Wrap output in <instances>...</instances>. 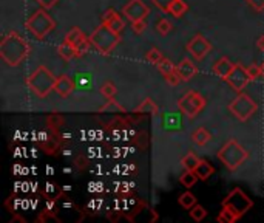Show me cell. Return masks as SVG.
Here are the masks:
<instances>
[{
  "mask_svg": "<svg viewBox=\"0 0 264 223\" xmlns=\"http://www.w3.org/2000/svg\"><path fill=\"white\" fill-rule=\"evenodd\" d=\"M30 55V43L19 33L10 31L0 42V58L10 67H17Z\"/></svg>",
  "mask_w": 264,
  "mask_h": 223,
  "instance_id": "cell-1",
  "label": "cell"
},
{
  "mask_svg": "<svg viewBox=\"0 0 264 223\" xmlns=\"http://www.w3.org/2000/svg\"><path fill=\"white\" fill-rule=\"evenodd\" d=\"M56 81L57 78H54L47 67L40 65L26 78V85H28V88L34 95H38L39 98H45L51 90H54Z\"/></svg>",
  "mask_w": 264,
  "mask_h": 223,
  "instance_id": "cell-2",
  "label": "cell"
},
{
  "mask_svg": "<svg viewBox=\"0 0 264 223\" xmlns=\"http://www.w3.org/2000/svg\"><path fill=\"white\" fill-rule=\"evenodd\" d=\"M218 158L226 164L227 169L235 171L247 160V150H245L238 141L229 140L226 144L218 150Z\"/></svg>",
  "mask_w": 264,
  "mask_h": 223,
  "instance_id": "cell-3",
  "label": "cell"
},
{
  "mask_svg": "<svg viewBox=\"0 0 264 223\" xmlns=\"http://www.w3.org/2000/svg\"><path fill=\"white\" fill-rule=\"evenodd\" d=\"M88 39L96 50L101 51L102 55H108L117 45V42H119V34L114 33L108 25L102 23L90 34Z\"/></svg>",
  "mask_w": 264,
  "mask_h": 223,
  "instance_id": "cell-4",
  "label": "cell"
},
{
  "mask_svg": "<svg viewBox=\"0 0 264 223\" xmlns=\"http://www.w3.org/2000/svg\"><path fill=\"white\" fill-rule=\"evenodd\" d=\"M25 26L28 28V31L38 39H43L45 36L50 34L54 26H56V22H54L53 17L45 11V10H38L28 20H26Z\"/></svg>",
  "mask_w": 264,
  "mask_h": 223,
  "instance_id": "cell-5",
  "label": "cell"
},
{
  "mask_svg": "<svg viewBox=\"0 0 264 223\" xmlns=\"http://www.w3.org/2000/svg\"><path fill=\"white\" fill-rule=\"evenodd\" d=\"M223 206L227 208V209H230L240 219L253 206V202H252V199L244 191H241L240 188H235L223 200Z\"/></svg>",
  "mask_w": 264,
  "mask_h": 223,
  "instance_id": "cell-6",
  "label": "cell"
},
{
  "mask_svg": "<svg viewBox=\"0 0 264 223\" xmlns=\"http://www.w3.org/2000/svg\"><path fill=\"white\" fill-rule=\"evenodd\" d=\"M204 107H206V98L193 90L187 92L178 101V109L189 118H193L198 113H201Z\"/></svg>",
  "mask_w": 264,
  "mask_h": 223,
  "instance_id": "cell-7",
  "label": "cell"
},
{
  "mask_svg": "<svg viewBox=\"0 0 264 223\" xmlns=\"http://www.w3.org/2000/svg\"><path fill=\"white\" fill-rule=\"evenodd\" d=\"M229 110L240 121H247L252 115L257 112V104H255V101L249 95L240 92V95L229 104Z\"/></svg>",
  "mask_w": 264,
  "mask_h": 223,
  "instance_id": "cell-8",
  "label": "cell"
},
{
  "mask_svg": "<svg viewBox=\"0 0 264 223\" xmlns=\"http://www.w3.org/2000/svg\"><path fill=\"white\" fill-rule=\"evenodd\" d=\"M226 82L229 84L235 92H243V88L250 82V78L247 73V68H244L240 64H235L230 75L226 78Z\"/></svg>",
  "mask_w": 264,
  "mask_h": 223,
  "instance_id": "cell-9",
  "label": "cell"
},
{
  "mask_svg": "<svg viewBox=\"0 0 264 223\" xmlns=\"http://www.w3.org/2000/svg\"><path fill=\"white\" fill-rule=\"evenodd\" d=\"M212 50L210 42H208L203 34H196L195 38L190 39V42L187 43V51L192 55L196 61L204 59L208 53Z\"/></svg>",
  "mask_w": 264,
  "mask_h": 223,
  "instance_id": "cell-10",
  "label": "cell"
},
{
  "mask_svg": "<svg viewBox=\"0 0 264 223\" xmlns=\"http://www.w3.org/2000/svg\"><path fill=\"white\" fill-rule=\"evenodd\" d=\"M122 13L129 20L136 22V20H144L145 17L150 14V8L145 5L142 0H130V2L122 8Z\"/></svg>",
  "mask_w": 264,
  "mask_h": 223,
  "instance_id": "cell-11",
  "label": "cell"
},
{
  "mask_svg": "<svg viewBox=\"0 0 264 223\" xmlns=\"http://www.w3.org/2000/svg\"><path fill=\"white\" fill-rule=\"evenodd\" d=\"M176 71L183 81H190V79L198 73V68L190 59H184L176 65Z\"/></svg>",
  "mask_w": 264,
  "mask_h": 223,
  "instance_id": "cell-12",
  "label": "cell"
},
{
  "mask_svg": "<svg viewBox=\"0 0 264 223\" xmlns=\"http://www.w3.org/2000/svg\"><path fill=\"white\" fill-rule=\"evenodd\" d=\"M233 67H235L233 62H232L229 58L224 56V58H220V59H218L215 64H213V73L226 81V78L230 75V71L233 70Z\"/></svg>",
  "mask_w": 264,
  "mask_h": 223,
  "instance_id": "cell-13",
  "label": "cell"
},
{
  "mask_svg": "<svg viewBox=\"0 0 264 223\" xmlns=\"http://www.w3.org/2000/svg\"><path fill=\"white\" fill-rule=\"evenodd\" d=\"M54 90L56 93L62 98H67L70 96V93L75 90V84H73L71 79L67 75H62L60 78H57L56 85H54Z\"/></svg>",
  "mask_w": 264,
  "mask_h": 223,
  "instance_id": "cell-14",
  "label": "cell"
},
{
  "mask_svg": "<svg viewBox=\"0 0 264 223\" xmlns=\"http://www.w3.org/2000/svg\"><path fill=\"white\" fill-rule=\"evenodd\" d=\"M213 172H215L213 166L208 162H206V160H201V163H199L198 167L195 169V174L198 177V180H203V182L207 180V178H210L213 175Z\"/></svg>",
  "mask_w": 264,
  "mask_h": 223,
  "instance_id": "cell-15",
  "label": "cell"
},
{
  "mask_svg": "<svg viewBox=\"0 0 264 223\" xmlns=\"http://www.w3.org/2000/svg\"><path fill=\"white\" fill-rule=\"evenodd\" d=\"M59 55L65 61H71L73 58H77V50H76V47H73L71 43L63 41V43L59 45Z\"/></svg>",
  "mask_w": 264,
  "mask_h": 223,
  "instance_id": "cell-16",
  "label": "cell"
},
{
  "mask_svg": "<svg viewBox=\"0 0 264 223\" xmlns=\"http://www.w3.org/2000/svg\"><path fill=\"white\" fill-rule=\"evenodd\" d=\"M87 38L84 36V33H82L79 28H73V30H70L68 33H67V36H65V42H68V43H71L73 47H77L79 43L82 42V41H85Z\"/></svg>",
  "mask_w": 264,
  "mask_h": 223,
  "instance_id": "cell-17",
  "label": "cell"
},
{
  "mask_svg": "<svg viewBox=\"0 0 264 223\" xmlns=\"http://www.w3.org/2000/svg\"><path fill=\"white\" fill-rule=\"evenodd\" d=\"M212 138V135L208 133L204 127H198L193 133H192V141L198 146H204L206 142Z\"/></svg>",
  "mask_w": 264,
  "mask_h": 223,
  "instance_id": "cell-18",
  "label": "cell"
},
{
  "mask_svg": "<svg viewBox=\"0 0 264 223\" xmlns=\"http://www.w3.org/2000/svg\"><path fill=\"white\" fill-rule=\"evenodd\" d=\"M189 11V6H187V3L184 2V0H175V2H173V5L170 6V14L173 16V17H183L186 13Z\"/></svg>",
  "mask_w": 264,
  "mask_h": 223,
  "instance_id": "cell-19",
  "label": "cell"
},
{
  "mask_svg": "<svg viewBox=\"0 0 264 223\" xmlns=\"http://www.w3.org/2000/svg\"><path fill=\"white\" fill-rule=\"evenodd\" d=\"M201 163V160H199L193 152H189L184 158H183V166L186 171H193L195 172V169L198 167V164Z\"/></svg>",
  "mask_w": 264,
  "mask_h": 223,
  "instance_id": "cell-20",
  "label": "cell"
},
{
  "mask_svg": "<svg viewBox=\"0 0 264 223\" xmlns=\"http://www.w3.org/2000/svg\"><path fill=\"white\" fill-rule=\"evenodd\" d=\"M158 70L161 71V75H162L164 78H167L169 75L175 73V71H176V65L173 64L171 61H169V59H162L159 64H158Z\"/></svg>",
  "mask_w": 264,
  "mask_h": 223,
  "instance_id": "cell-21",
  "label": "cell"
},
{
  "mask_svg": "<svg viewBox=\"0 0 264 223\" xmlns=\"http://www.w3.org/2000/svg\"><path fill=\"white\" fill-rule=\"evenodd\" d=\"M218 222H221V223H235L236 220H238V216L236 214H233L230 209H227L223 206L221 212L218 214V217H216Z\"/></svg>",
  "mask_w": 264,
  "mask_h": 223,
  "instance_id": "cell-22",
  "label": "cell"
},
{
  "mask_svg": "<svg viewBox=\"0 0 264 223\" xmlns=\"http://www.w3.org/2000/svg\"><path fill=\"white\" fill-rule=\"evenodd\" d=\"M179 204L186 209H192L196 204V197L192 192H184L183 195H179Z\"/></svg>",
  "mask_w": 264,
  "mask_h": 223,
  "instance_id": "cell-23",
  "label": "cell"
},
{
  "mask_svg": "<svg viewBox=\"0 0 264 223\" xmlns=\"http://www.w3.org/2000/svg\"><path fill=\"white\" fill-rule=\"evenodd\" d=\"M198 177L193 171H186L183 175L179 177V183L184 186V188H192V186L196 183Z\"/></svg>",
  "mask_w": 264,
  "mask_h": 223,
  "instance_id": "cell-24",
  "label": "cell"
},
{
  "mask_svg": "<svg viewBox=\"0 0 264 223\" xmlns=\"http://www.w3.org/2000/svg\"><path fill=\"white\" fill-rule=\"evenodd\" d=\"M136 112H139V113H158V107L156 104H154L151 100H145L142 101V104L136 109Z\"/></svg>",
  "mask_w": 264,
  "mask_h": 223,
  "instance_id": "cell-25",
  "label": "cell"
},
{
  "mask_svg": "<svg viewBox=\"0 0 264 223\" xmlns=\"http://www.w3.org/2000/svg\"><path fill=\"white\" fill-rule=\"evenodd\" d=\"M145 58H147V61L150 62V64H154V65H158L159 64V62L164 59L162 58V53L158 50V48H150L147 53H145Z\"/></svg>",
  "mask_w": 264,
  "mask_h": 223,
  "instance_id": "cell-26",
  "label": "cell"
},
{
  "mask_svg": "<svg viewBox=\"0 0 264 223\" xmlns=\"http://www.w3.org/2000/svg\"><path fill=\"white\" fill-rule=\"evenodd\" d=\"M116 85L113 82H105L102 84L101 87V93L107 98V100H114V96H116Z\"/></svg>",
  "mask_w": 264,
  "mask_h": 223,
  "instance_id": "cell-27",
  "label": "cell"
},
{
  "mask_svg": "<svg viewBox=\"0 0 264 223\" xmlns=\"http://www.w3.org/2000/svg\"><path fill=\"white\" fill-rule=\"evenodd\" d=\"M171 22L167 20V19H159L158 23H156V31L161 34V36H167L170 31H171Z\"/></svg>",
  "mask_w": 264,
  "mask_h": 223,
  "instance_id": "cell-28",
  "label": "cell"
},
{
  "mask_svg": "<svg viewBox=\"0 0 264 223\" xmlns=\"http://www.w3.org/2000/svg\"><path fill=\"white\" fill-rule=\"evenodd\" d=\"M105 25H108L110 28L114 31V33H117V34H121V31L124 30V26H125V23H124V20L121 19V16L117 14L114 19H112L108 23H105Z\"/></svg>",
  "mask_w": 264,
  "mask_h": 223,
  "instance_id": "cell-29",
  "label": "cell"
},
{
  "mask_svg": "<svg viewBox=\"0 0 264 223\" xmlns=\"http://www.w3.org/2000/svg\"><path fill=\"white\" fill-rule=\"evenodd\" d=\"M190 216H192L193 220L201 222V220L207 216V212H206V209L201 206V204H195V206L190 209Z\"/></svg>",
  "mask_w": 264,
  "mask_h": 223,
  "instance_id": "cell-30",
  "label": "cell"
},
{
  "mask_svg": "<svg viewBox=\"0 0 264 223\" xmlns=\"http://www.w3.org/2000/svg\"><path fill=\"white\" fill-rule=\"evenodd\" d=\"M153 5L158 8V10L164 11V13H169L170 11V6L173 5L175 0H151Z\"/></svg>",
  "mask_w": 264,
  "mask_h": 223,
  "instance_id": "cell-31",
  "label": "cell"
},
{
  "mask_svg": "<svg viewBox=\"0 0 264 223\" xmlns=\"http://www.w3.org/2000/svg\"><path fill=\"white\" fill-rule=\"evenodd\" d=\"M247 73H249L250 81H253V79H258L260 76H263V67L252 64V65L247 67Z\"/></svg>",
  "mask_w": 264,
  "mask_h": 223,
  "instance_id": "cell-32",
  "label": "cell"
},
{
  "mask_svg": "<svg viewBox=\"0 0 264 223\" xmlns=\"http://www.w3.org/2000/svg\"><path fill=\"white\" fill-rule=\"evenodd\" d=\"M90 45H92V42H90V39L82 41V42L79 43V45L76 47V50H77V56H82L84 53H87L88 48H90Z\"/></svg>",
  "mask_w": 264,
  "mask_h": 223,
  "instance_id": "cell-33",
  "label": "cell"
},
{
  "mask_svg": "<svg viewBox=\"0 0 264 223\" xmlns=\"http://www.w3.org/2000/svg\"><path fill=\"white\" fill-rule=\"evenodd\" d=\"M114 109H117V110H119V112H122L124 109H122V107L119 105V104H117L114 100H108V102H107V105H104L102 107V109H101V112H107V110H114Z\"/></svg>",
  "mask_w": 264,
  "mask_h": 223,
  "instance_id": "cell-34",
  "label": "cell"
},
{
  "mask_svg": "<svg viewBox=\"0 0 264 223\" xmlns=\"http://www.w3.org/2000/svg\"><path fill=\"white\" fill-rule=\"evenodd\" d=\"M145 28H147V23H145V20H136V22H133V31L136 34L144 33Z\"/></svg>",
  "mask_w": 264,
  "mask_h": 223,
  "instance_id": "cell-35",
  "label": "cell"
},
{
  "mask_svg": "<svg viewBox=\"0 0 264 223\" xmlns=\"http://www.w3.org/2000/svg\"><path fill=\"white\" fill-rule=\"evenodd\" d=\"M167 82L170 84V85H178L181 81H183V79H181V76L178 75V71H175V73H171V75H169L167 78Z\"/></svg>",
  "mask_w": 264,
  "mask_h": 223,
  "instance_id": "cell-36",
  "label": "cell"
},
{
  "mask_svg": "<svg viewBox=\"0 0 264 223\" xmlns=\"http://www.w3.org/2000/svg\"><path fill=\"white\" fill-rule=\"evenodd\" d=\"M249 5L257 11H264V0H247Z\"/></svg>",
  "mask_w": 264,
  "mask_h": 223,
  "instance_id": "cell-37",
  "label": "cell"
},
{
  "mask_svg": "<svg viewBox=\"0 0 264 223\" xmlns=\"http://www.w3.org/2000/svg\"><path fill=\"white\" fill-rule=\"evenodd\" d=\"M116 16H117V13H116L114 10H108V11H105V14L102 16V23H108L112 19H114Z\"/></svg>",
  "mask_w": 264,
  "mask_h": 223,
  "instance_id": "cell-38",
  "label": "cell"
},
{
  "mask_svg": "<svg viewBox=\"0 0 264 223\" xmlns=\"http://www.w3.org/2000/svg\"><path fill=\"white\" fill-rule=\"evenodd\" d=\"M38 2H39L43 8H51V6L56 5L59 0H38Z\"/></svg>",
  "mask_w": 264,
  "mask_h": 223,
  "instance_id": "cell-39",
  "label": "cell"
},
{
  "mask_svg": "<svg viewBox=\"0 0 264 223\" xmlns=\"http://www.w3.org/2000/svg\"><path fill=\"white\" fill-rule=\"evenodd\" d=\"M257 47H258L261 51H264V34L258 38V41H257Z\"/></svg>",
  "mask_w": 264,
  "mask_h": 223,
  "instance_id": "cell-40",
  "label": "cell"
},
{
  "mask_svg": "<svg viewBox=\"0 0 264 223\" xmlns=\"http://www.w3.org/2000/svg\"><path fill=\"white\" fill-rule=\"evenodd\" d=\"M84 160H85L84 157H79V158H77V162H79V163H77V166H79L80 169L84 167Z\"/></svg>",
  "mask_w": 264,
  "mask_h": 223,
  "instance_id": "cell-41",
  "label": "cell"
},
{
  "mask_svg": "<svg viewBox=\"0 0 264 223\" xmlns=\"http://www.w3.org/2000/svg\"><path fill=\"white\" fill-rule=\"evenodd\" d=\"M261 67H263V78H264V64H263Z\"/></svg>",
  "mask_w": 264,
  "mask_h": 223,
  "instance_id": "cell-42",
  "label": "cell"
}]
</instances>
